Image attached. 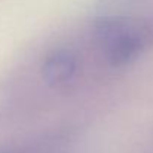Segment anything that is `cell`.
<instances>
[{
	"mask_svg": "<svg viewBox=\"0 0 153 153\" xmlns=\"http://www.w3.org/2000/svg\"><path fill=\"white\" fill-rule=\"evenodd\" d=\"M94 36L107 62L123 67L134 62L150 46L153 27L125 16H105L95 22Z\"/></svg>",
	"mask_w": 153,
	"mask_h": 153,
	"instance_id": "cell-1",
	"label": "cell"
},
{
	"mask_svg": "<svg viewBox=\"0 0 153 153\" xmlns=\"http://www.w3.org/2000/svg\"><path fill=\"white\" fill-rule=\"evenodd\" d=\"M79 70L77 55L67 48L55 49L46 55L42 64V74L52 86H64L70 83Z\"/></svg>",
	"mask_w": 153,
	"mask_h": 153,
	"instance_id": "cell-2",
	"label": "cell"
},
{
	"mask_svg": "<svg viewBox=\"0 0 153 153\" xmlns=\"http://www.w3.org/2000/svg\"><path fill=\"white\" fill-rule=\"evenodd\" d=\"M65 146V137L61 134H49L31 140L28 143L10 144L0 147V153H59Z\"/></svg>",
	"mask_w": 153,
	"mask_h": 153,
	"instance_id": "cell-3",
	"label": "cell"
}]
</instances>
